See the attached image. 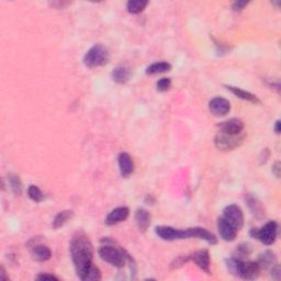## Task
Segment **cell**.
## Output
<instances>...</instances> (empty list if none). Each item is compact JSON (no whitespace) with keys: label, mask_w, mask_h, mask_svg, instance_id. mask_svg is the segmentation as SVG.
<instances>
[{"label":"cell","mask_w":281,"mask_h":281,"mask_svg":"<svg viewBox=\"0 0 281 281\" xmlns=\"http://www.w3.org/2000/svg\"><path fill=\"white\" fill-rule=\"evenodd\" d=\"M69 252L77 277L85 281L93 266V247L85 232L77 231L74 234L69 243Z\"/></svg>","instance_id":"obj_1"},{"label":"cell","mask_w":281,"mask_h":281,"mask_svg":"<svg viewBox=\"0 0 281 281\" xmlns=\"http://www.w3.org/2000/svg\"><path fill=\"white\" fill-rule=\"evenodd\" d=\"M102 245L98 250L100 258L116 268H122L126 261L131 265V269L135 268L134 259L131 257L128 252L121 246H114V242L109 237H105L101 240Z\"/></svg>","instance_id":"obj_2"},{"label":"cell","mask_w":281,"mask_h":281,"mask_svg":"<svg viewBox=\"0 0 281 281\" xmlns=\"http://www.w3.org/2000/svg\"><path fill=\"white\" fill-rule=\"evenodd\" d=\"M226 268L229 274L244 280H255L259 277L260 267L257 261H245L236 257L226 259Z\"/></svg>","instance_id":"obj_3"},{"label":"cell","mask_w":281,"mask_h":281,"mask_svg":"<svg viewBox=\"0 0 281 281\" xmlns=\"http://www.w3.org/2000/svg\"><path fill=\"white\" fill-rule=\"evenodd\" d=\"M110 54L106 46L101 44H96L87 51L84 56V64L88 68L102 67L109 63Z\"/></svg>","instance_id":"obj_4"},{"label":"cell","mask_w":281,"mask_h":281,"mask_svg":"<svg viewBox=\"0 0 281 281\" xmlns=\"http://www.w3.org/2000/svg\"><path fill=\"white\" fill-rule=\"evenodd\" d=\"M250 235L263 243L264 245H273L277 241L278 224L275 221H269L260 228L253 227L250 231Z\"/></svg>","instance_id":"obj_5"},{"label":"cell","mask_w":281,"mask_h":281,"mask_svg":"<svg viewBox=\"0 0 281 281\" xmlns=\"http://www.w3.org/2000/svg\"><path fill=\"white\" fill-rule=\"evenodd\" d=\"M245 139H246V134L244 132L236 134V135L219 132L214 138V145H215V147L220 149V151L228 152V151H233V149L240 147L241 145L244 143Z\"/></svg>","instance_id":"obj_6"},{"label":"cell","mask_w":281,"mask_h":281,"mask_svg":"<svg viewBox=\"0 0 281 281\" xmlns=\"http://www.w3.org/2000/svg\"><path fill=\"white\" fill-rule=\"evenodd\" d=\"M188 238H199V240H203L209 243L210 245L218 244L217 236L213 233L209 232L208 229L200 226L180 229V240H188Z\"/></svg>","instance_id":"obj_7"},{"label":"cell","mask_w":281,"mask_h":281,"mask_svg":"<svg viewBox=\"0 0 281 281\" xmlns=\"http://www.w3.org/2000/svg\"><path fill=\"white\" fill-rule=\"evenodd\" d=\"M222 217L231 223L237 231H240L244 225V214H243L242 209L236 204H229L226 208H224Z\"/></svg>","instance_id":"obj_8"},{"label":"cell","mask_w":281,"mask_h":281,"mask_svg":"<svg viewBox=\"0 0 281 281\" xmlns=\"http://www.w3.org/2000/svg\"><path fill=\"white\" fill-rule=\"evenodd\" d=\"M209 111L214 116H225L231 111V104L225 98L214 97L209 102Z\"/></svg>","instance_id":"obj_9"},{"label":"cell","mask_w":281,"mask_h":281,"mask_svg":"<svg viewBox=\"0 0 281 281\" xmlns=\"http://www.w3.org/2000/svg\"><path fill=\"white\" fill-rule=\"evenodd\" d=\"M218 231L222 240L225 242H233L237 236V229L223 217L218 219Z\"/></svg>","instance_id":"obj_10"},{"label":"cell","mask_w":281,"mask_h":281,"mask_svg":"<svg viewBox=\"0 0 281 281\" xmlns=\"http://www.w3.org/2000/svg\"><path fill=\"white\" fill-rule=\"evenodd\" d=\"M219 132L225 133V134H231V135H236L242 133L244 131V123L243 121L236 118H232L226 121H223V122L220 123L218 125Z\"/></svg>","instance_id":"obj_11"},{"label":"cell","mask_w":281,"mask_h":281,"mask_svg":"<svg viewBox=\"0 0 281 281\" xmlns=\"http://www.w3.org/2000/svg\"><path fill=\"white\" fill-rule=\"evenodd\" d=\"M130 215V209L128 207H118L111 211L105 220L106 225L113 226L121 222H124Z\"/></svg>","instance_id":"obj_12"},{"label":"cell","mask_w":281,"mask_h":281,"mask_svg":"<svg viewBox=\"0 0 281 281\" xmlns=\"http://www.w3.org/2000/svg\"><path fill=\"white\" fill-rule=\"evenodd\" d=\"M118 164H119L120 174L123 178H128L134 172L135 165L130 154L125 152L120 153L118 156Z\"/></svg>","instance_id":"obj_13"},{"label":"cell","mask_w":281,"mask_h":281,"mask_svg":"<svg viewBox=\"0 0 281 281\" xmlns=\"http://www.w3.org/2000/svg\"><path fill=\"white\" fill-rule=\"evenodd\" d=\"M191 260L199 267V268L203 271L205 274H211L210 273V255L208 250H201L191 254Z\"/></svg>","instance_id":"obj_14"},{"label":"cell","mask_w":281,"mask_h":281,"mask_svg":"<svg viewBox=\"0 0 281 281\" xmlns=\"http://www.w3.org/2000/svg\"><path fill=\"white\" fill-rule=\"evenodd\" d=\"M30 251L32 258L36 261H41V263L50 260L52 257V252L50 248L44 244H40V243H35L34 245H32Z\"/></svg>","instance_id":"obj_15"},{"label":"cell","mask_w":281,"mask_h":281,"mask_svg":"<svg viewBox=\"0 0 281 281\" xmlns=\"http://www.w3.org/2000/svg\"><path fill=\"white\" fill-rule=\"evenodd\" d=\"M246 204L248 209H250L251 213L254 215L257 220H263L265 218V208L261 204L260 201L256 198V197L252 195H247L245 198Z\"/></svg>","instance_id":"obj_16"},{"label":"cell","mask_w":281,"mask_h":281,"mask_svg":"<svg viewBox=\"0 0 281 281\" xmlns=\"http://www.w3.org/2000/svg\"><path fill=\"white\" fill-rule=\"evenodd\" d=\"M134 218L140 232L142 233L146 232L149 225H151V214H149L148 211L143 208H139L135 211Z\"/></svg>","instance_id":"obj_17"},{"label":"cell","mask_w":281,"mask_h":281,"mask_svg":"<svg viewBox=\"0 0 281 281\" xmlns=\"http://www.w3.org/2000/svg\"><path fill=\"white\" fill-rule=\"evenodd\" d=\"M155 234L163 241H177L179 235V229L172 226L159 225L155 227Z\"/></svg>","instance_id":"obj_18"},{"label":"cell","mask_w":281,"mask_h":281,"mask_svg":"<svg viewBox=\"0 0 281 281\" xmlns=\"http://www.w3.org/2000/svg\"><path fill=\"white\" fill-rule=\"evenodd\" d=\"M257 263H258L261 270L271 269L273 267L277 265V256H276L273 251H265L264 253L259 254Z\"/></svg>","instance_id":"obj_19"},{"label":"cell","mask_w":281,"mask_h":281,"mask_svg":"<svg viewBox=\"0 0 281 281\" xmlns=\"http://www.w3.org/2000/svg\"><path fill=\"white\" fill-rule=\"evenodd\" d=\"M227 90L231 91L234 96H236L237 98H240L242 100H245L248 102H252V104H255V105H259L260 104V100L258 99V97L254 93H252L250 91H246L244 89L242 88H238V87H234V86H225Z\"/></svg>","instance_id":"obj_20"},{"label":"cell","mask_w":281,"mask_h":281,"mask_svg":"<svg viewBox=\"0 0 281 281\" xmlns=\"http://www.w3.org/2000/svg\"><path fill=\"white\" fill-rule=\"evenodd\" d=\"M131 76H132V70L126 66H118L112 70V79L121 85L128 83Z\"/></svg>","instance_id":"obj_21"},{"label":"cell","mask_w":281,"mask_h":281,"mask_svg":"<svg viewBox=\"0 0 281 281\" xmlns=\"http://www.w3.org/2000/svg\"><path fill=\"white\" fill-rule=\"evenodd\" d=\"M74 217L73 210H64L62 212H59L58 214H56V217L53 220L52 227L53 229H58L62 226H64L69 220H72Z\"/></svg>","instance_id":"obj_22"},{"label":"cell","mask_w":281,"mask_h":281,"mask_svg":"<svg viewBox=\"0 0 281 281\" xmlns=\"http://www.w3.org/2000/svg\"><path fill=\"white\" fill-rule=\"evenodd\" d=\"M171 69V65L168 62H156L149 66L145 70L146 75H149V76H153V75H157V74H163V73H167L169 72Z\"/></svg>","instance_id":"obj_23"},{"label":"cell","mask_w":281,"mask_h":281,"mask_svg":"<svg viewBox=\"0 0 281 281\" xmlns=\"http://www.w3.org/2000/svg\"><path fill=\"white\" fill-rule=\"evenodd\" d=\"M147 4L148 1H146V0H130L126 3V9L132 15H139L146 8Z\"/></svg>","instance_id":"obj_24"},{"label":"cell","mask_w":281,"mask_h":281,"mask_svg":"<svg viewBox=\"0 0 281 281\" xmlns=\"http://www.w3.org/2000/svg\"><path fill=\"white\" fill-rule=\"evenodd\" d=\"M9 185H10L12 193L16 196H20L22 194V182L18 175L16 174L9 175Z\"/></svg>","instance_id":"obj_25"},{"label":"cell","mask_w":281,"mask_h":281,"mask_svg":"<svg viewBox=\"0 0 281 281\" xmlns=\"http://www.w3.org/2000/svg\"><path fill=\"white\" fill-rule=\"evenodd\" d=\"M28 196H29V198L32 201H34L36 203H40L44 200L43 193H42L39 187H36L35 185L29 186V188H28Z\"/></svg>","instance_id":"obj_26"},{"label":"cell","mask_w":281,"mask_h":281,"mask_svg":"<svg viewBox=\"0 0 281 281\" xmlns=\"http://www.w3.org/2000/svg\"><path fill=\"white\" fill-rule=\"evenodd\" d=\"M252 254V246L248 243H241L240 245L236 247L235 250V256L238 259H245Z\"/></svg>","instance_id":"obj_27"},{"label":"cell","mask_w":281,"mask_h":281,"mask_svg":"<svg viewBox=\"0 0 281 281\" xmlns=\"http://www.w3.org/2000/svg\"><path fill=\"white\" fill-rule=\"evenodd\" d=\"M171 87V81L170 78H161L159 81L156 83V89L158 91L161 92H166L170 89Z\"/></svg>","instance_id":"obj_28"},{"label":"cell","mask_w":281,"mask_h":281,"mask_svg":"<svg viewBox=\"0 0 281 281\" xmlns=\"http://www.w3.org/2000/svg\"><path fill=\"white\" fill-rule=\"evenodd\" d=\"M191 260V256L190 255H184V256H179L172 261L170 264V268L171 269H176V268H180L184 265H186L188 261Z\"/></svg>","instance_id":"obj_29"},{"label":"cell","mask_w":281,"mask_h":281,"mask_svg":"<svg viewBox=\"0 0 281 281\" xmlns=\"http://www.w3.org/2000/svg\"><path fill=\"white\" fill-rule=\"evenodd\" d=\"M100 279H101V273H100L99 268L96 266H92L90 271H89L87 275L85 281H98Z\"/></svg>","instance_id":"obj_30"},{"label":"cell","mask_w":281,"mask_h":281,"mask_svg":"<svg viewBox=\"0 0 281 281\" xmlns=\"http://www.w3.org/2000/svg\"><path fill=\"white\" fill-rule=\"evenodd\" d=\"M248 1H244V0H237V1H234L232 3V9L234 11H242L243 9H245V7L248 6Z\"/></svg>","instance_id":"obj_31"},{"label":"cell","mask_w":281,"mask_h":281,"mask_svg":"<svg viewBox=\"0 0 281 281\" xmlns=\"http://www.w3.org/2000/svg\"><path fill=\"white\" fill-rule=\"evenodd\" d=\"M270 271H271V277H273V279L279 281V280H280V277H281L280 266L277 264L275 267H273V268L270 269Z\"/></svg>","instance_id":"obj_32"},{"label":"cell","mask_w":281,"mask_h":281,"mask_svg":"<svg viewBox=\"0 0 281 281\" xmlns=\"http://www.w3.org/2000/svg\"><path fill=\"white\" fill-rule=\"evenodd\" d=\"M36 279L37 280H56V281H58L59 278L56 277V276L54 275H51V274H40L39 276H36Z\"/></svg>","instance_id":"obj_33"},{"label":"cell","mask_w":281,"mask_h":281,"mask_svg":"<svg viewBox=\"0 0 281 281\" xmlns=\"http://www.w3.org/2000/svg\"><path fill=\"white\" fill-rule=\"evenodd\" d=\"M280 169H281V164H280V162L279 161H277V162H275V164L273 165V174L277 177V178H279L280 177Z\"/></svg>","instance_id":"obj_34"},{"label":"cell","mask_w":281,"mask_h":281,"mask_svg":"<svg viewBox=\"0 0 281 281\" xmlns=\"http://www.w3.org/2000/svg\"><path fill=\"white\" fill-rule=\"evenodd\" d=\"M269 155H270L269 149H268V148H265L264 151L261 152V156H260V165H263V164H265L267 161H268Z\"/></svg>","instance_id":"obj_35"},{"label":"cell","mask_w":281,"mask_h":281,"mask_svg":"<svg viewBox=\"0 0 281 281\" xmlns=\"http://www.w3.org/2000/svg\"><path fill=\"white\" fill-rule=\"evenodd\" d=\"M9 277L6 276V270H4V267L1 266V269H0V280L1 281H7Z\"/></svg>","instance_id":"obj_36"},{"label":"cell","mask_w":281,"mask_h":281,"mask_svg":"<svg viewBox=\"0 0 281 281\" xmlns=\"http://www.w3.org/2000/svg\"><path fill=\"white\" fill-rule=\"evenodd\" d=\"M275 133L280 134V120H277L275 123Z\"/></svg>","instance_id":"obj_37"}]
</instances>
